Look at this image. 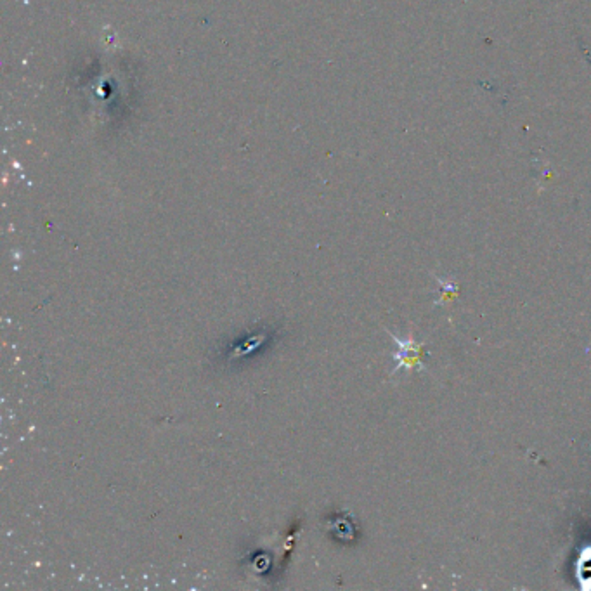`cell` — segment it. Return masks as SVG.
Instances as JSON below:
<instances>
[{
    "mask_svg": "<svg viewBox=\"0 0 591 591\" xmlns=\"http://www.w3.org/2000/svg\"><path fill=\"white\" fill-rule=\"evenodd\" d=\"M279 335L281 327L277 323L264 321L253 324L231 340L217 345L210 354L212 366L220 371H235L236 368L262 357L276 344V340H279Z\"/></svg>",
    "mask_w": 591,
    "mask_h": 591,
    "instance_id": "cell-1",
    "label": "cell"
},
{
    "mask_svg": "<svg viewBox=\"0 0 591 591\" xmlns=\"http://www.w3.org/2000/svg\"><path fill=\"white\" fill-rule=\"evenodd\" d=\"M394 340H396L397 347H399V351L396 352V359H397L396 371H399L401 368L413 369V368H421V366H423V356H425L423 345H416L411 339L399 340L394 336Z\"/></svg>",
    "mask_w": 591,
    "mask_h": 591,
    "instance_id": "cell-2",
    "label": "cell"
}]
</instances>
